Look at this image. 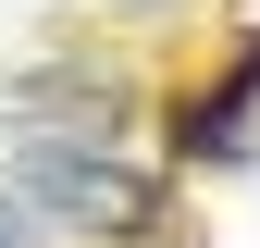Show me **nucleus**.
<instances>
[{"label":"nucleus","instance_id":"1","mask_svg":"<svg viewBox=\"0 0 260 248\" xmlns=\"http://www.w3.org/2000/svg\"><path fill=\"white\" fill-rule=\"evenodd\" d=\"M13 199L38 211V236H149L161 224V186L112 137H62V124L13 137Z\"/></svg>","mask_w":260,"mask_h":248},{"label":"nucleus","instance_id":"2","mask_svg":"<svg viewBox=\"0 0 260 248\" xmlns=\"http://www.w3.org/2000/svg\"><path fill=\"white\" fill-rule=\"evenodd\" d=\"M248 149H260V25H248V38H236V62H223V75L211 87H186V100H174V162H248Z\"/></svg>","mask_w":260,"mask_h":248}]
</instances>
